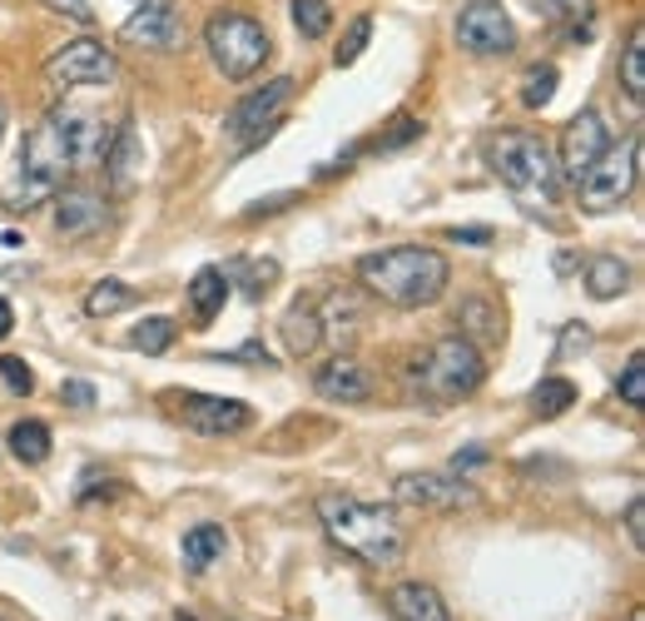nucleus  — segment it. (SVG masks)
I'll return each instance as SVG.
<instances>
[{
  "instance_id": "9d476101",
  "label": "nucleus",
  "mask_w": 645,
  "mask_h": 621,
  "mask_svg": "<svg viewBox=\"0 0 645 621\" xmlns=\"http://www.w3.org/2000/svg\"><path fill=\"white\" fill-rule=\"evenodd\" d=\"M169 403H174L179 422L204 432V438H228V432H244L248 422H254V408H248V403L218 398V393H169Z\"/></svg>"
},
{
  "instance_id": "a878e982",
  "label": "nucleus",
  "mask_w": 645,
  "mask_h": 621,
  "mask_svg": "<svg viewBox=\"0 0 645 621\" xmlns=\"http://www.w3.org/2000/svg\"><path fill=\"white\" fill-rule=\"evenodd\" d=\"M10 452H15L25 468H40V462L50 458V428L40 418H20L15 428H10Z\"/></svg>"
},
{
  "instance_id": "ea45409f",
  "label": "nucleus",
  "mask_w": 645,
  "mask_h": 621,
  "mask_svg": "<svg viewBox=\"0 0 645 621\" xmlns=\"http://www.w3.org/2000/svg\"><path fill=\"white\" fill-rule=\"evenodd\" d=\"M447 239L452 244H492L496 234L486 229V224H466V229H447Z\"/></svg>"
},
{
  "instance_id": "c85d7f7f",
  "label": "nucleus",
  "mask_w": 645,
  "mask_h": 621,
  "mask_svg": "<svg viewBox=\"0 0 645 621\" xmlns=\"http://www.w3.org/2000/svg\"><path fill=\"white\" fill-rule=\"evenodd\" d=\"M576 403V383L571 378H541L531 393V408L541 413V418H561L566 408Z\"/></svg>"
},
{
  "instance_id": "6e6552de",
  "label": "nucleus",
  "mask_w": 645,
  "mask_h": 621,
  "mask_svg": "<svg viewBox=\"0 0 645 621\" xmlns=\"http://www.w3.org/2000/svg\"><path fill=\"white\" fill-rule=\"evenodd\" d=\"M45 81L50 90H99V85H115L119 81V61L109 45L99 41H69L65 51H55L45 61Z\"/></svg>"
},
{
  "instance_id": "2eb2a0df",
  "label": "nucleus",
  "mask_w": 645,
  "mask_h": 621,
  "mask_svg": "<svg viewBox=\"0 0 645 621\" xmlns=\"http://www.w3.org/2000/svg\"><path fill=\"white\" fill-rule=\"evenodd\" d=\"M397 502H412V507H466V502H476V488H466V478H442V472H407V478H397Z\"/></svg>"
},
{
  "instance_id": "f3484780",
  "label": "nucleus",
  "mask_w": 645,
  "mask_h": 621,
  "mask_svg": "<svg viewBox=\"0 0 645 621\" xmlns=\"http://www.w3.org/2000/svg\"><path fill=\"white\" fill-rule=\"evenodd\" d=\"M313 388L323 393L327 403H367V398H373V378H367V368L353 358V353H337V358H327L323 368H318Z\"/></svg>"
},
{
  "instance_id": "f03ea898",
  "label": "nucleus",
  "mask_w": 645,
  "mask_h": 621,
  "mask_svg": "<svg viewBox=\"0 0 645 621\" xmlns=\"http://www.w3.org/2000/svg\"><path fill=\"white\" fill-rule=\"evenodd\" d=\"M318 522L333 537V547H343L347 557L367 561V567H397L407 552V532L397 522L393 507L363 497H343V492H323L318 497Z\"/></svg>"
},
{
  "instance_id": "2f4dec72",
  "label": "nucleus",
  "mask_w": 645,
  "mask_h": 621,
  "mask_svg": "<svg viewBox=\"0 0 645 621\" xmlns=\"http://www.w3.org/2000/svg\"><path fill=\"white\" fill-rule=\"evenodd\" d=\"M174 333H179L174 319H159V313H154V319H144L135 333H129V349H139V353H164L169 343H174Z\"/></svg>"
},
{
  "instance_id": "4468645a",
  "label": "nucleus",
  "mask_w": 645,
  "mask_h": 621,
  "mask_svg": "<svg viewBox=\"0 0 645 621\" xmlns=\"http://www.w3.org/2000/svg\"><path fill=\"white\" fill-rule=\"evenodd\" d=\"M605 144H611V130H605L601 110H581L571 125H566V135H561V154H556V170H561V180L581 184L585 170L601 160Z\"/></svg>"
},
{
  "instance_id": "c03bdc74",
  "label": "nucleus",
  "mask_w": 645,
  "mask_h": 621,
  "mask_svg": "<svg viewBox=\"0 0 645 621\" xmlns=\"http://www.w3.org/2000/svg\"><path fill=\"white\" fill-rule=\"evenodd\" d=\"M0 140H6V110H0Z\"/></svg>"
},
{
  "instance_id": "a19ab883",
  "label": "nucleus",
  "mask_w": 645,
  "mask_h": 621,
  "mask_svg": "<svg viewBox=\"0 0 645 621\" xmlns=\"http://www.w3.org/2000/svg\"><path fill=\"white\" fill-rule=\"evenodd\" d=\"M218 363H273V358H268L264 343H244V349H234L228 358H218Z\"/></svg>"
},
{
  "instance_id": "20e7f679",
  "label": "nucleus",
  "mask_w": 645,
  "mask_h": 621,
  "mask_svg": "<svg viewBox=\"0 0 645 621\" xmlns=\"http://www.w3.org/2000/svg\"><path fill=\"white\" fill-rule=\"evenodd\" d=\"M65 174H75V160H69L65 130H60V110H50L20 144V170L6 190V210H35L40 200L60 194Z\"/></svg>"
},
{
  "instance_id": "5701e85b",
  "label": "nucleus",
  "mask_w": 645,
  "mask_h": 621,
  "mask_svg": "<svg viewBox=\"0 0 645 621\" xmlns=\"http://www.w3.org/2000/svg\"><path fill=\"white\" fill-rule=\"evenodd\" d=\"M224 552H228V537L214 522H198V527L184 532V567L189 571H208L214 561H224Z\"/></svg>"
},
{
  "instance_id": "473e14b6",
  "label": "nucleus",
  "mask_w": 645,
  "mask_h": 621,
  "mask_svg": "<svg viewBox=\"0 0 645 621\" xmlns=\"http://www.w3.org/2000/svg\"><path fill=\"white\" fill-rule=\"evenodd\" d=\"M536 15H546V21L556 25H581L591 21V0H526Z\"/></svg>"
},
{
  "instance_id": "cd10ccee",
  "label": "nucleus",
  "mask_w": 645,
  "mask_h": 621,
  "mask_svg": "<svg viewBox=\"0 0 645 621\" xmlns=\"http://www.w3.org/2000/svg\"><path fill=\"white\" fill-rule=\"evenodd\" d=\"M621 85H625V100L641 110L645 105V31H635L621 51Z\"/></svg>"
},
{
  "instance_id": "58836bf2",
  "label": "nucleus",
  "mask_w": 645,
  "mask_h": 621,
  "mask_svg": "<svg viewBox=\"0 0 645 621\" xmlns=\"http://www.w3.org/2000/svg\"><path fill=\"white\" fill-rule=\"evenodd\" d=\"M40 6L69 15V21H95V6H89V0H40Z\"/></svg>"
},
{
  "instance_id": "72a5a7b5",
  "label": "nucleus",
  "mask_w": 645,
  "mask_h": 621,
  "mask_svg": "<svg viewBox=\"0 0 645 621\" xmlns=\"http://www.w3.org/2000/svg\"><path fill=\"white\" fill-rule=\"evenodd\" d=\"M367 41H373V15H357V21L347 25V35H343V45H337L333 61L337 65H357L363 61V51H367Z\"/></svg>"
},
{
  "instance_id": "7ed1b4c3",
  "label": "nucleus",
  "mask_w": 645,
  "mask_h": 621,
  "mask_svg": "<svg viewBox=\"0 0 645 621\" xmlns=\"http://www.w3.org/2000/svg\"><path fill=\"white\" fill-rule=\"evenodd\" d=\"M486 164L526 214H551V204H561V170H556V154L541 135L531 130L492 135L486 140Z\"/></svg>"
},
{
  "instance_id": "c9c22d12",
  "label": "nucleus",
  "mask_w": 645,
  "mask_h": 621,
  "mask_svg": "<svg viewBox=\"0 0 645 621\" xmlns=\"http://www.w3.org/2000/svg\"><path fill=\"white\" fill-rule=\"evenodd\" d=\"M0 378H6V388L20 393V398H30V393H35V373L25 368V358H0Z\"/></svg>"
},
{
  "instance_id": "f257e3e1",
  "label": "nucleus",
  "mask_w": 645,
  "mask_h": 621,
  "mask_svg": "<svg viewBox=\"0 0 645 621\" xmlns=\"http://www.w3.org/2000/svg\"><path fill=\"white\" fill-rule=\"evenodd\" d=\"M447 279H452L447 254L427 249V244H393V249L357 259V283L393 309H427L442 299Z\"/></svg>"
},
{
  "instance_id": "37998d69",
  "label": "nucleus",
  "mask_w": 645,
  "mask_h": 621,
  "mask_svg": "<svg viewBox=\"0 0 645 621\" xmlns=\"http://www.w3.org/2000/svg\"><path fill=\"white\" fill-rule=\"evenodd\" d=\"M10 329H15V309H10V303L6 299H0V339H6V333Z\"/></svg>"
},
{
  "instance_id": "ddd939ff",
  "label": "nucleus",
  "mask_w": 645,
  "mask_h": 621,
  "mask_svg": "<svg viewBox=\"0 0 645 621\" xmlns=\"http://www.w3.org/2000/svg\"><path fill=\"white\" fill-rule=\"evenodd\" d=\"M60 130H65V144H69V160H75V170H105L109 150H115L119 125H109L105 115H95V110L60 105Z\"/></svg>"
},
{
  "instance_id": "393cba45",
  "label": "nucleus",
  "mask_w": 645,
  "mask_h": 621,
  "mask_svg": "<svg viewBox=\"0 0 645 621\" xmlns=\"http://www.w3.org/2000/svg\"><path fill=\"white\" fill-rule=\"evenodd\" d=\"M224 279L244 283V293L258 303V299H268V289L278 283V259H238V264H228L224 269Z\"/></svg>"
},
{
  "instance_id": "dca6fc26",
  "label": "nucleus",
  "mask_w": 645,
  "mask_h": 621,
  "mask_svg": "<svg viewBox=\"0 0 645 621\" xmlns=\"http://www.w3.org/2000/svg\"><path fill=\"white\" fill-rule=\"evenodd\" d=\"M105 224H109V210L95 190L55 194V229L65 234V239H89V234H99Z\"/></svg>"
},
{
  "instance_id": "e433bc0d",
  "label": "nucleus",
  "mask_w": 645,
  "mask_h": 621,
  "mask_svg": "<svg viewBox=\"0 0 645 621\" xmlns=\"http://www.w3.org/2000/svg\"><path fill=\"white\" fill-rule=\"evenodd\" d=\"M60 403H69V408H95V383L65 378V383H60Z\"/></svg>"
},
{
  "instance_id": "f8f14e48",
  "label": "nucleus",
  "mask_w": 645,
  "mask_h": 621,
  "mask_svg": "<svg viewBox=\"0 0 645 621\" xmlns=\"http://www.w3.org/2000/svg\"><path fill=\"white\" fill-rule=\"evenodd\" d=\"M119 41L139 51H179L184 41V15L174 0H135V11L119 25Z\"/></svg>"
},
{
  "instance_id": "1a4fd4ad",
  "label": "nucleus",
  "mask_w": 645,
  "mask_h": 621,
  "mask_svg": "<svg viewBox=\"0 0 645 621\" xmlns=\"http://www.w3.org/2000/svg\"><path fill=\"white\" fill-rule=\"evenodd\" d=\"M456 45L466 55H512L516 25L502 0H466L462 15H456Z\"/></svg>"
},
{
  "instance_id": "a18cd8bd",
  "label": "nucleus",
  "mask_w": 645,
  "mask_h": 621,
  "mask_svg": "<svg viewBox=\"0 0 645 621\" xmlns=\"http://www.w3.org/2000/svg\"><path fill=\"white\" fill-rule=\"evenodd\" d=\"M174 621H194V617H184V611H179V617H174Z\"/></svg>"
},
{
  "instance_id": "39448f33",
  "label": "nucleus",
  "mask_w": 645,
  "mask_h": 621,
  "mask_svg": "<svg viewBox=\"0 0 645 621\" xmlns=\"http://www.w3.org/2000/svg\"><path fill=\"white\" fill-rule=\"evenodd\" d=\"M204 45H208V61L218 65L224 81H248V75L264 71V61L273 55V41L268 31L244 11H218L208 15L204 25Z\"/></svg>"
},
{
  "instance_id": "423d86ee",
  "label": "nucleus",
  "mask_w": 645,
  "mask_h": 621,
  "mask_svg": "<svg viewBox=\"0 0 645 621\" xmlns=\"http://www.w3.org/2000/svg\"><path fill=\"white\" fill-rule=\"evenodd\" d=\"M486 378V363H482V349L466 343L462 333H447V339L432 343L427 358H417V388L437 403H462L482 388Z\"/></svg>"
},
{
  "instance_id": "aec40b11",
  "label": "nucleus",
  "mask_w": 645,
  "mask_h": 621,
  "mask_svg": "<svg viewBox=\"0 0 645 621\" xmlns=\"http://www.w3.org/2000/svg\"><path fill=\"white\" fill-rule=\"evenodd\" d=\"M278 333H283V349L293 353V358H308V353L323 343V323H318V309H313V303H293V309L283 313V323H278Z\"/></svg>"
},
{
  "instance_id": "79ce46f5",
  "label": "nucleus",
  "mask_w": 645,
  "mask_h": 621,
  "mask_svg": "<svg viewBox=\"0 0 645 621\" xmlns=\"http://www.w3.org/2000/svg\"><path fill=\"white\" fill-rule=\"evenodd\" d=\"M585 343H591V333H585L581 323H571V329H566V339H561V353H571V349H585Z\"/></svg>"
},
{
  "instance_id": "0eeeda50",
  "label": "nucleus",
  "mask_w": 645,
  "mask_h": 621,
  "mask_svg": "<svg viewBox=\"0 0 645 621\" xmlns=\"http://www.w3.org/2000/svg\"><path fill=\"white\" fill-rule=\"evenodd\" d=\"M635 174H641V135H631L625 144H605L601 160L585 170V180L576 184L581 190V210L585 214H611L631 200Z\"/></svg>"
},
{
  "instance_id": "bb28decb",
  "label": "nucleus",
  "mask_w": 645,
  "mask_h": 621,
  "mask_svg": "<svg viewBox=\"0 0 645 621\" xmlns=\"http://www.w3.org/2000/svg\"><path fill=\"white\" fill-rule=\"evenodd\" d=\"M129 303H135V289H129L125 279H99V283H89V293H85V313H89V319L125 313Z\"/></svg>"
},
{
  "instance_id": "6ab92c4d",
  "label": "nucleus",
  "mask_w": 645,
  "mask_h": 621,
  "mask_svg": "<svg viewBox=\"0 0 645 621\" xmlns=\"http://www.w3.org/2000/svg\"><path fill=\"white\" fill-rule=\"evenodd\" d=\"M105 170H109V180H115V190H125V194L139 184V170H144V140H139L135 125H125V130L115 135V150H109Z\"/></svg>"
},
{
  "instance_id": "4c0bfd02",
  "label": "nucleus",
  "mask_w": 645,
  "mask_h": 621,
  "mask_svg": "<svg viewBox=\"0 0 645 621\" xmlns=\"http://www.w3.org/2000/svg\"><path fill=\"white\" fill-rule=\"evenodd\" d=\"M625 537H631L635 552L645 547V502L641 497H631V507H625Z\"/></svg>"
},
{
  "instance_id": "a211bd4d",
  "label": "nucleus",
  "mask_w": 645,
  "mask_h": 621,
  "mask_svg": "<svg viewBox=\"0 0 645 621\" xmlns=\"http://www.w3.org/2000/svg\"><path fill=\"white\" fill-rule=\"evenodd\" d=\"M387 607H393L397 621H452V611H447L442 591L427 587V581H402V587H393Z\"/></svg>"
},
{
  "instance_id": "b1692460",
  "label": "nucleus",
  "mask_w": 645,
  "mask_h": 621,
  "mask_svg": "<svg viewBox=\"0 0 645 621\" xmlns=\"http://www.w3.org/2000/svg\"><path fill=\"white\" fill-rule=\"evenodd\" d=\"M456 323H462V339L466 343H502V309L492 299H466L456 309Z\"/></svg>"
},
{
  "instance_id": "7c9ffc66",
  "label": "nucleus",
  "mask_w": 645,
  "mask_h": 621,
  "mask_svg": "<svg viewBox=\"0 0 645 621\" xmlns=\"http://www.w3.org/2000/svg\"><path fill=\"white\" fill-rule=\"evenodd\" d=\"M556 65H531L526 71V81H522V105L526 110H541V105H551V95H556Z\"/></svg>"
},
{
  "instance_id": "9b49d317",
  "label": "nucleus",
  "mask_w": 645,
  "mask_h": 621,
  "mask_svg": "<svg viewBox=\"0 0 645 621\" xmlns=\"http://www.w3.org/2000/svg\"><path fill=\"white\" fill-rule=\"evenodd\" d=\"M288 95H293V81H288V75L268 81L264 90L244 95V100H238L234 110H228L224 135H228V140H238V144H264V135L278 125V110L288 105Z\"/></svg>"
},
{
  "instance_id": "f704fd0d",
  "label": "nucleus",
  "mask_w": 645,
  "mask_h": 621,
  "mask_svg": "<svg viewBox=\"0 0 645 621\" xmlns=\"http://www.w3.org/2000/svg\"><path fill=\"white\" fill-rule=\"evenodd\" d=\"M615 393H621V403H631V408H645V358H641V353H635V358L621 368Z\"/></svg>"
},
{
  "instance_id": "412c9836",
  "label": "nucleus",
  "mask_w": 645,
  "mask_h": 621,
  "mask_svg": "<svg viewBox=\"0 0 645 621\" xmlns=\"http://www.w3.org/2000/svg\"><path fill=\"white\" fill-rule=\"evenodd\" d=\"M631 289V264H621L615 254H595V259H585V293L601 303L621 299V293Z\"/></svg>"
},
{
  "instance_id": "c756f323",
  "label": "nucleus",
  "mask_w": 645,
  "mask_h": 621,
  "mask_svg": "<svg viewBox=\"0 0 645 621\" xmlns=\"http://www.w3.org/2000/svg\"><path fill=\"white\" fill-rule=\"evenodd\" d=\"M293 25L303 41H323L333 31V6L327 0H293Z\"/></svg>"
},
{
  "instance_id": "4be33fe9",
  "label": "nucleus",
  "mask_w": 645,
  "mask_h": 621,
  "mask_svg": "<svg viewBox=\"0 0 645 621\" xmlns=\"http://www.w3.org/2000/svg\"><path fill=\"white\" fill-rule=\"evenodd\" d=\"M224 299H228V279H224V269H198V274H194V283H189V313H194L198 329L218 319Z\"/></svg>"
}]
</instances>
